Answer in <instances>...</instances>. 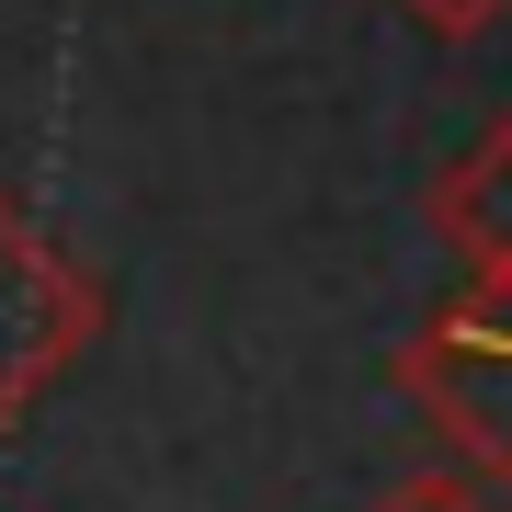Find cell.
<instances>
[{
    "mask_svg": "<svg viewBox=\"0 0 512 512\" xmlns=\"http://www.w3.org/2000/svg\"><path fill=\"white\" fill-rule=\"evenodd\" d=\"M399 399L433 421L444 467L512 512V274H467L399 353Z\"/></svg>",
    "mask_w": 512,
    "mask_h": 512,
    "instance_id": "cell-1",
    "label": "cell"
},
{
    "mask_svg": "<svg viewBox=\"0 0 512 512\" xmlns=\"http://www.w3.org/2000/svg\"><path fill=\"white\" fill-rule=\"evenodd\" d=\"M103 342V285L23 194H0V433H23Z\"/></svg>",
    "mask_w": 512,
    "mask_h": 512,
    "instance_id": "cell-2",
    "label": "cell"
},
{
    "mask_svg": "<svg viewBox=\"0 0 512 512\" xmlns=\"http://www.w3.org/2000/svg\"><path fill=\"white\" fill-rule=\"evenodd\" d=\"M433 239L467 262V274H512V114L478 126L433 183Z\"/></svg>",
    "mask_w": 512,
    "mask_h": 512,
    "instance_id": "cell-3",
    "label": "cell"
},
{
    "mask_svg": "<svg viewBox=\"0 0 512 512\" xmlns=\"http://www.w3.org/2000/svg\"><path fill=\"white\" fill-rule=\"evenodd\" d=\"M365 512H501L490 490H478L467 467H421V478H399L387 501H365Z\"/></svg>",
    "mask_w": 512,
    "mask_h": 512,
    "instance_id": "cell-4",
    "label": "cell"
},
{
    "mask_svg": "<svg viewBox=\"0 0 512 512\" xmlns=\"http://www.w3.org/2000/svg\"><path fill=\"white\" fill-rule=\"evenodd\" d=\"M399 12H410V23H433L444 46H467V35H490V23L512 12V0H399Z\"/></svg>",
    "mask_w": 512,
    "mask_h": 512,
    "instance_id": "cell-5",
    "label": "cell"
}]
</instances>
